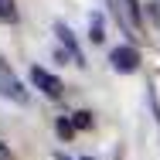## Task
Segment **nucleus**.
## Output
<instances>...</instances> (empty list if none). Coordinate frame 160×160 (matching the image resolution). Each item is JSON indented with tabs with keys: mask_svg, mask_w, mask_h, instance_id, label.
<instances>
[{
	"mask_svg": "<svg viewBox=\"0 0 160 160\" xmlns=\"http://www.w3.org/2000/svg\"><path fill=\"white\" fill-rule=\"evenodd\" d=\"M31 82H34V89H38V92H44L48 99H62V96H65L62 78H58V75H51V72H48V68H41V65H34V68H31Z\"/></svg>",
	"mask_w": 160,
	"mask_h": 160,
	"instance_id": "obj_2",
	"label": "nucleus"
},
{
	"mask_svg": "<svg viewBox=\"0 0 160 160\" xmlns=\"http://www.w3.org/2000/svg\"><path fill=\"white\" fill-rule=\"evenodd\" d=\"M55 133H58V136H62V140H72V136H75V123H72V119H58V123H55Z\"/></svg>",
	"mask_w": 160,
	"mask_h": 160,
	"instance_id": "obj_9",
	"label": "nucleus"
},
{
	"mask_svg": "<svg viewBox=\"0 0 160 160\" xmlns=\"http://www.w3.org/2000/svg\"><path fill=\"white\" fill-rule=\"evenodd\" d=\"M72 123H75V129H92L96 116H92L89 109H82V112H75V116H72Z\"/></svg>",
	"mask_w": 160,
	"mask_h": 160,
	"instance_id": "obj_8",
	"label": "nucleus"
},
{
	"mask_svg": "<svg viewBox=\"0 0 160 160\" xmlns=\"http://www.w3.org/2000/svg\"><path fill=\"white\" fill-rule=\"evenodd\" d=\"M0 96L10 99V102H17V106H28L31 102V92L24 89V82L14 75V68L0 58Z\"/></svg>",
	"mask_w": 160,
	"mask_h": 160,
	"instance_id": "obj_1",
	"label": "nucleus"
},
{
	"mask_svg": "<svg viewBox=\"0 0 160 160\" xmlns=\"http://www.w3.org/2000/svg\"><path fill=\"white\" fill-rule=\"evenodd\" d=\"M109 65H112L116 72H123V75H133V72L140 68V51L129 48V44H119V48L109 51Z\"/></svg>",
	"mask_w": 160,
	"mask_h": 160,
	"instance_id": "obj_3",
	"label": "nucleus"
},
{
	"mask_svg": "<svg viewBox=\"0 0 160 160\" xmlns=\"http://www.w3.org/2000/svg\"><path fill=\"white\" fill-rule=\"evenodd\" d=\"M89 38H92L96 44L106 38V34H102V14H92V17H89Z\"/></svg>",
	"mask_w": 160,
	"mask_h": 160,
	"instance_id": "obj_7",
	"label": "nucleus"
},
{
	"mask_svg": "<svg viewBox=\"0 0 160 160\" xmlns=\"http://www.w3.org/2000/svg\"><path fill=\"white\" fill-rule=\"evenodd\" d=\"M0 160H10V150H7L3 143H0Z\"/></svg>",
	"mask_w": 160,
	"mask_h": 160,
	"instance_id": "obj_10",
	"label": "nucleus"
},
{
	"mask_svg": "<svg viewBox=\"0 0 160 160\" xmlns=\"http://www.w3.org/2000/svg\"><path fill=\"white\" fill-rule=\"evenodd\" d=\"M55 34H58V41L65 44V51H68V58L78 65V68H85V55H82V48H78V41H75V34H72V28L65 24V21H58L55 24Z\"/></svg>",
	"mask_w": 160,
	"mask_h": 160,
	"instance_id": "obj_4",
	"label": "nucleus"
},
{
	"mask_svg": "<svg viewBox=\"0 0 160 160\" xmlns=\"http://www.w3.org/2000/svg\"><path fill=\"white\" fill-rule=\"evenodd\" d=\"M119 17H123V24H126L129 31H136L143 24V14H140V3L136 0H116V21Z\"/></svg>",
	"mask_w": 160,
	"mask_h": 160,
	"instance_id": "obj_5",
	"label": "nucleus"
},
{
	"mask_svg": "<svg viewBox=\"0 0 160 160\" xmlns=\"http://www.w3.org/2000/svg\"><path fill=\"white\" fill-rule=\"evenodd\" d=\"M0 21H3V24H14V21H17V7H14V0H0Z\"/></svg>",
	"mask_w": 160,
	"mask_h": 160,
	"instance_id": "obj_6",
	"label": "nucleus"
}]
</instances>
